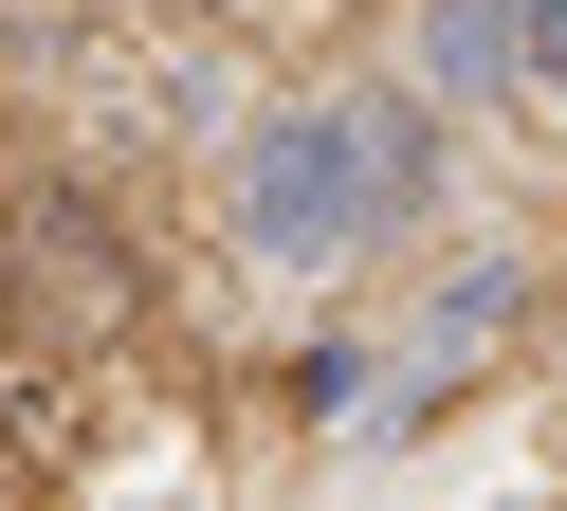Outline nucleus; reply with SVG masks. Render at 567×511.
Listing matches in <instances>:
<instances>
[{"label":"nucleus","instance_id":"2","mask_svg":"<svg viewBox=\"0 0 567 511\" xmlns=\"http://www.w3.org/2000/svg\"><path fill=\"white\" fill-rule=\"evenodd\" d=\"M513 55H530L513 92H567V0H513Z\"/></svg>","mask_w":567,"mask_h":511},{"label":"nucleus","instance_id":"1","mask_svg":"<svg viewBox=\"0 0 567 511\" xmlns=\"http://www.w3.org/2000/svg\"><path fill=\"white\" fill-rule=\"evenodd\" d=\"M403 182H421V146L384 128V109H275V128L238 146V255H275V274H330V255L367 238Z\"/></svg>","mask_w":567,"mask_h":511}]
</instances>
